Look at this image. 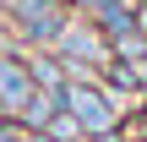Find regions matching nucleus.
I'll return each instance as SVG.
<instances>
[{
  "mask_svg": "<svg viewBox=\"0 0 147 142\" xmlns=\"http://www.w3.org/2000/svg\"><path fill=\"white\" fill-rule=\"evenodd\" d=\"M65 109L82 120V131H93V137H109L115 131V104L93 88V82H71L65 88Z\"/></svg>",
  "mask_w": 147,
  "mask_h": 142,
  "instance_id": "obj_1",
  "label": "nucleus"
},
{
  "mask_svg": "<svg viewBox=\"0 0 147 142\" xmlns=\"http://www.w3.org/2000/svg\"><path fill=\"white\" fill-rule=\"evenodd\" d=\"M33 93H38V88H33V71L16 66V60H0V109H5V115H22V104H27Z\"/></svg>",
  "mask_w": 147,
  "mask_h": 142,
  "instance_id": "obj_2",
  "label": "nucleus"
},
{
  "mask_svg": "<svg viewBox=\"0 0 147 142\" xmlns=\"http://www.w3.org/2000/svg\"><path fill=\"white\" fill-rule=\"evenodd\" d=\"M16 16H22V27H33V38L60 44V33H65V16L55 11V0H16Z\"/></svg>",
  "mask_w": 147,
  "mask_h": 142,
  "instance_id": "obj_3",
  "label": "nucleus"
},
{
  "mask_svg": "<svg viewBox=\"0 0 147 142\" xmlns=\"http://www.w3.org/2000/svg\"><path fill=\"white\" fill-rule=\"evenodd\" d=\"M60 55H65L71 66H93V60H109V49H104L98 38L76 33V27H65V33H60Z\"/></svg>",
  "mask_w": 147,
  "mask_h": 142,
  "instance_id": "obj_4",
  "label": "nucleus"
},
{
  "mask_svg": "<svg viewBox=\"0 0 147 142\" xmlns=\"http://www.w3.org/2000/svg\"><path fill=\"white\" fill-rule=\"evenodd\" d=\"M60 109H65V93H55V88H38V93L22 104V115H27V126H33V131H38V126H49Z\"/></svg>",
  "mask_w": 147,
  "mask_h": 142,
  "instance_id": "obj_5",
  "label": "nucleus"
},
{
  "mask_svg": "<svg viewBox=\"0 0 147 142\" xmlns=\"http://www.w3.org/2000/svg\"><path fill=\"white\" fill-rule=\"evenodd\" d=\"M76 131H82V120H76L71 109H60V115L49 120V137H55V142H76Z\"/></svg>",
  "mask_w": 147,
  "mask_h": 142,
  "instance_id": "obj_6",
  "label": "nucleus"
},
{
  "mask_svg": "<svg viewBox=\"0 0 147 142\" xmlns=\"http://www.w3.org/2000/svg\"><path fill=\"white\" fill-rule=\"evenodd\" d=\"M27 71H33V82H38V88H55V93H60V66H55V60H33Z\"/></svg>",
  "mask_w": 147,
  "mask_h": 142,
  "instance_id": "obj_7",
  "label": "nucleus"
},
{
  "mask_svg": "<svg viewBox=\"0 0 147 142\" xmlns=\"http://www.w3.org/2000/svg\"><path fill=\"white\" fill-rule=\"evenodd\" d=\"M109 77H115V88H136V82H142L131 66H109Z\"/></svg>",
  "mask_w": 147,
  "mask_h": 142,
  "instance_id": "obj_8",
  "label": "nucleus"
},
{
  "mask_svg": "<svg viewBox=\"0 0 147 142\" xmlns=\"http://www.w3.org/2000/svg\"><path fill=\"white\" fill-rule=\"evenodd\" d=\"M136 33H147V5H142V11H136Z\"/></svg>",
  "mask_w": 147,
  "mask_h": 142,
  "instance_id": "obj_9",
  "label": "nucleus"
},
{
  "mask_svg": "<svg viewBox=\"0 0 147 142\" xmlns=\"http://www.w3.org/2000/svg\"><path fill=\"white\" fill-rule=\"evenodd\" d=\"M22 142H55V137H44V131H27V137H22Z\"/></svg>",
  "mask_w": 147,
  "mask_h": 142,
  "instance_id": "obj_10",
  "label": "nucleus"
}]
</instances>
